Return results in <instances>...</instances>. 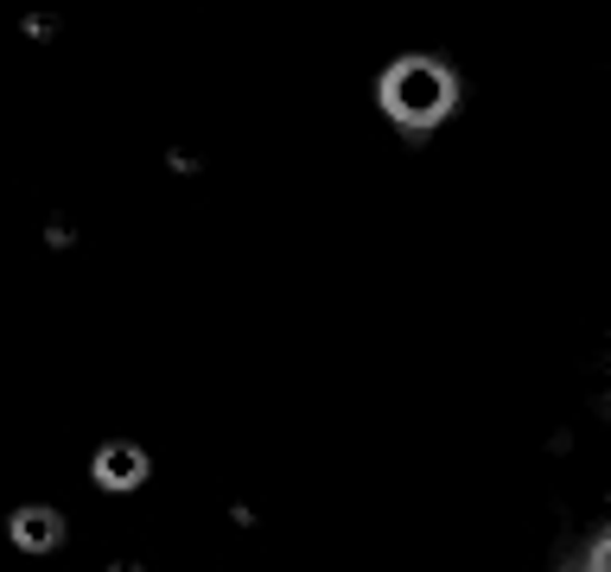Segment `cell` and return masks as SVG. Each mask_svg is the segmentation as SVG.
Wrapping results in <instances>:
<instances>
[{"instance_id": "obj_1", "label": "cell", "mask_w": 611, "mask_h": 572, "mask_svg": "<svg viewBox=\"0 0 611 572\" xmlns=\"http://www.w3.org/2000/svg\"><path fill=\"white\" fill-rule=\"evenodd\" d=\"M13 541H20V548H51V541H58V515H51V509H26L20 522H13Z\"/></svg>"}]
</instances>
